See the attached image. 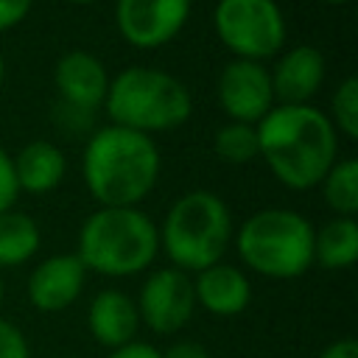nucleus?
Listing matches in <instances>:
<instances>
[{
  "label": "nucleus",
  "mask_w": 358,
  "mask_h": 358,
  "mask_svg": "<svg viewBox=\"0 0 358 358\" xmlns=\"http://www.w3.org/2000/svg\"><path fill=\"white\" fill-rule=\"evenodd\" d=\"M238 255L257 274L294 280L313 263V227L291 210H260L241 227Z\"/></svg>",
  "instance_id": "nucleus-6"
},
{
  "label": "nucleus",
  "mask_w": 358,
  "mask_h": 358,
  "mask_svg": "<svg viewBox=\"0 0 358 358\" xmlns=\"http://www.w3.org/2000/svg\"><path fill=\"white\" fill-rule=\"evenodd\" d=\"M87 322H90V333L95 336V341L115 350V347L134 341L140 316H137V305L123 291L109 288L92 299Z\"/></svg>",
  "instance_id": "nucleus-15"
},
{
  "label": "nucleus",
  "mask_w": 358,
  "mask_h": 358,
  "mask_svg": "<svg viewBox=\"0 0 358 358\" xmlns=\"http://www.w3.org/2000/svg\"><path fill=\"white\" fill-rule=\"evenodd\" d=\"M17 193H20V187H17V176H14V162L0 148V213H8L11 210Z\"/></svg>",
  "instance_id": "nucleus-22"
},
{
  "label": "nucleus",
  "mask_w": 358,
  "mask_h": 358,
  "mask_svg": "<svg viewBox=\"0 0 358 358\" xmlns=\"http://www.w3.org/2000/svg\"><path fill=\"white\" fill-rule=\"evenodd\" d=\"M70 3H95V0H70Z\"/></svg>",
  "instance_id": "nucleus-30"
},
{
  "label": "nucleus",
  "mask_w": 358,
  "mask_h": 358,
  "mask_svg": "<svg viewBox=\"0 0 358 358\" xmlns=\"http://www.w3.org/2000/svg\"><path fill=\"white\" fill-rule=\"evenodd\" d=\"M232 235L227 204L210 190L182 196L165 215L162 246L179 271H204L221 263Z\"/></svg>",
  "instance_id": "nucleus-5"
},
{
  "label": "nucleus",
  "mask_w": 358,
  "mask_h": 358,
  "mask_svg": "<svg viewBox=\"0 0 358 358\" xmlns=\"http://www.w3.org/2000/svg\"><path fill=\"white\" fill-rule=\"evenodd\" d=\"M0 358H28L25 336L6 319H0Z\"/></svg>",
  "instance_id": "nucleus-23"
},
{
  "label": "nucleus",
  "mask_w": 358,
  "mask_h": 358,
  "mask_svg": "<svg viewBox=\"0 0 358 358\" xmlns=\"http://www.w3.org/2000/svg\"><path fill=\"white\" fill-rule=\"evenodd\" d=\"M313 260L324 268H347L358 260V224L352 218H333L313 235Z\"/></svg>",
  "instance_id": "nucleus-17"
},
{
  "label": "nucleus",
  "mask_w": 358,
  "mask_h": 358,
  "mask_svg": "<svg viewBox=\"0 0 358 358\" xmlns=\"http://www.w3.org/2000/svg\"><path fill=\"white\" fill-rule=\"evenodd\" d=\"M3 76H6V62H3V53H0V84H3Z\"/></svg>",
  "instance_id": "nucleus-28"
},
{
  "label": "nucleus",
  "mask_w": 358,
  "mask_h": 358,
  "mask_svg": "<svg viewBox=\"0 0 358 358\" xmlns=\"http://www.w3.org/2000/svg\"><path fill=\"white\" fill-rule=\"evenodd\" d=\"M0 302H3V280H0Z\"/></svg>",
  "instance_id": "nucleus-31"
},
{
  "label": "nucleus",
  "mask_w": 358,
  "mask_h": 358,
  "mask_svg": "<svg viewBox=\"0 0 358 358\" xmlns=\"http://www.w3.org/2000/svg\"><path fill=\"white\" fill-rule=\"evenodd\" d=\"M193 294H196V302H201V308H207L210 313L235 316L249 305L252 288L241 268L215 263V266L199 271V277L193 282Z\"/></svg>",
  "instance_id": "nucleus-14"
},
{
  "label": "nucleus",
  "mask_w": 358,
  "mask_h": 358,
  "mask_svg": "<svg viewBox=\"0 0 358 358\" xmlns=\"http://www.w3.org/2000/svg\"><path fill=\"white\" fill-rule=\"evenodd\" d=\"M157 257V227L134 207H101L78 232L84 268L109 277L137 274Z\"/></svg>",
  "instance_id": "nucleus-3"
},
{
  "label": "nucleus",
  "mask_w": 358,
  "mask_h": 358,
  "mask_svg": "<svg viewBox=\"0 0 358 358\" xmlns=\"http://www.w3.org/2000/svg\"><path fill=\"white\" fill-rule=\"evenodd\" d=\"M322 182H324V201L341 218H352V213L358 210V162L355 159L333 162V168Z\"/></svg>",
  "instance_id": "nucleus-19"
},
{
  "label": "nucleus",
  "mask_w": 358,
  "mask_h": 358,
  "mask_svg": "<svg viewBox=\"0 0 358 358\" xmlns=\"http://www.w3.org/2000/svg\"><path fill=\"white\" fill-rule=\"evenodd\" d=\"M322 78L324 56L310 45H296L277 62L271 76V92L282 103L299 106L308 103V98H313V92L322 87Z\"/></svg>",
  "instance_id": "nucleus-13"
},
{
  "label": "nucleus",
  "mask_w": 358,
  "mask_h": 358,
  "mask_svg": "<svg viewBox=\"0 0 358 358\" xmlns=\"http://www.w3.org/2000/svg\"><path fill=\"white\" fill-rule=\"evenodd\" d=\"M109 358H159V350L145 341H129L123 347H115Z\"/></svg>",
  "instance_id": "nucleus-25"
},
{
  "label": "nucleus",
  "mask_w": 358,
  "mask_h": 358,
  "mask_svg": "<svg viewBox=\"0 0 358 358\" xmlns=\"http://www.w3.org/2000/svg\"><path fill=\"white\" fill-rule=\"evenodd\" d=\"M213 22L221 42L246 62L266 59L285 42V20L274 0H221Z\"/></svg>",
  "instance_id": "nucleus-7"
},
{
  "label": "nucleus",
  "mask_w": 358,
  "mask_h": 358,
  "mask_svg": "<svg viewBox=\"0 0 358 358\" xmlns=\"http://www.w3.org/2000/svg\"><path fill=\"white\" fill-rule=\"evenodd\" d=\"M159 358H210V355L196 341H179V344L168 347V352H159Z\"/></svg>",
  "instance_id": "nucleus-26"
},
{
  "label": "nucleus",
  "mask_w": 358,
  "mask_h": 358,
  "mask_svg": "<svg viewBox=\"0 0 358 358\" xmlns=\"http://www.w3.org/2000/svg\"><path fill=\"white\" fill-rule=\"evenodd\" d=\"M84 263L78 255H53L42 260L28 277V299L36 310L56 313L73 305L84 288Z\"/></svg>",
  "instance_id": "nucleus-12"
},
{
  "label": "nucleus",
  "mask_w": 358,
  "mask_h": 358,
  "mask_svg": "<svg viewBox=\"0 0 358 358\" xmlns=\"http://www.w3.org/2000/svg\"><path fill=\"white\" fill-rule=\"evenodd\" d=\"M190 0H117L115 17L126 42L134 48H159L187 22Z\"/></svg>",
  "instance_id": "nucleus-9"
},
{
  "label": "nucleus",
  "mask_w": 358,
  "mask_h": 358,
  "mask_svg": "<svg viewBox=\"0 0 358 358\" xmlns=\"http://www.w3.org/2000/svg\"><path fill=\"white\" fill-rule=\"evenodd\" d=\"M333 115H336V126L347 134V137H358V78H344L333 95Z\"/></svg>",
  "instance_id": "nucleus-21"
},
{
  "label": "nucleus",
  "mask_w": 358,
  "mask_h": 358,
  "mask_svg": "<svg viewBox=\"0 0 358 358\" xmlns=\"http://www.w3.org/2000/svg\"><path fill=\"white\" fill-rule=\"evenodd\" d=\"M215 154L227 162H249L260 154V143H257V131L249 123H229L221 126L215 131Z\"/></svg>",
  "instance_id": "nucleus-20"
},
{
  "label": "nucleus",
  "mask_w": 358,
  "mask_h": 358,
  "mask_svg": "<svg viewBox=\"0 0 358 358\" xmlns=\"http://www.w3.org/2000/svg\"><path fill=\"white\" fill-rule=\"evenodd\" d=\"M159 151L148 134L106 126L84 148V182L103 207H134L154 187Z\"/></svg>",
  "instance_id": "nucleus-2"
},
{
  "label": "nucleus",
  "mask_w": 358,
  "mask_h": 358,
  "mask_svg": "<svg viewBox=\"0 0 358 358\" xmlns=\"http://www.w3.org/2000/svg\"><path fill=\"white\" fill-rule=\"evenodd\" d=\"M28 8H31V0H0V31H8L17 22H22Z\"/></svg>",
  "instance_id": "nucleus-24"
},
{
  "label": "nucleus",
  "mask_w": 358,
  "mask_h": 358,
  "mask_svg": "<svg viewBox=\"0 0 358 358\" xmlns=\"http://www.w3.org/2000/svg\"><path fill=\"white\" fill-rule=\"evenodd\" d=\"M218 101L235 123H260L274 101L268 70L246 59L229 62L218 78Z\"/></svg>",
  "instance_id": "nucleus-10"
},
{
  "label": "nucleus",
  "mask_w": 358,
  "mask_h": 358,
  "mask_svg": "<svg viewBox=\"0 0 358 358\" xmlns=\"http://www.w3.org/2000/svg\"><path fill=\"white\" fill-rule=\"evenodd\" d=\"M11 162H14L17 187L28 193H48L64 176V154L53 143H45V140L28 143Z\"/></svg>",
  "instance_id": "nucleus-16"
},
{
  "label": "nucleus",
  "mask_w": 358,
  "mask_h": 358,
  "mask_svg": "<svg viewBox=\"0 0 358 358\" xmlns=\"http://www.w3.org/2000/svg\"><path fill=\"white\" fill-rule=\"evenodd\" d=\"M319 3H330V6H341V3H350V0H319Z\"/></svg>",
  "instance_id": "nucleus-29"
},
{
  "label": "nucleus",
  "mask_w": 358,
  "mask_h": 358,
  "mask_svg": "<svg viewBox=\"0 0 358 358\" xmlns=\"http://www.w3.org/2000/svg\"><path fill=\"white\" fill-rule=\"evenodd\" d=\"M106 112L115 126L148 134L185 123L190 117V92L187 87L151 67L123 70L106 90Z\"/></svg>",
  "instance_id": "nucleus-4"
},
{
  "label": "nucleus",
  "mask_w": 358,
  "mask_h": 358,
  "mask_svg": "<svg viewBox=\"0 0 358 358\" xmlns=\"http://www.w3.org/2000/svg\"><path fill=\"white\" fill-rule=\"evenodd\" d=\"M53 78H56V90H59L64 106L73 112L90 115V117H92V109H98L103 103L106 90H109V78H106L103 64L84 50L64 53L56 62Z\"/></svg>",
  "instance_id": "nucleus-11"
},
{
  "label": "nucleus",
  "mask_w": 358,
  "mask_h": 358,
  "mask_svg": "<svg viewBox=\"0 0 358 358\" xmlns=\"http://www.w3.org/2000/svg\"><path fill=\"white\" fill-rule=\"evenodd\" d=\"M196 308L193 280L179 268H157L140 288L137 316L154 333H176L182 330Z\"/></svg>",
  "instance_id": "nucleus-8"
},
{
  "label": "nucleus",
  "mask_w": 358,
  "mask_h": 358,
  "mask_svg": "<svg viewBox=\"0 0 358 358\" xmlns=\"http://www.w3.org/2000/svg\"><path fill=\"white\" fill-rule=\"evenodd\" d=\"M257 143L271 173L294 190L319 185L336 162V129L316 106H277L260 117Z\"/></svg>",
  "instance_id": "nucleus-1"
},
{
  "label": "nucleus",
  "mask_w": 358,
  "mask_h": 358,
  "mask_svg": "<svg viewBox=\"0 0 358 358\" xmlns=\"http://www.w3.org/2000/svg\"><path fill=\"white\" fill-rule=\"evenodd\" d=\"M39 249V227L25 213H0V266H20Z\"/></svg>",
  "instance_id": "nucleus-18"
},
{
  "label": "nucleus",
  "mask_w": 358,
  "mask_h": 358,
  "mask_svg": "<svg viewBox=\"0 0 358 358\" xmlns=\"http://www.w3.org/2000/svg\"><path fill=\"white\" fill-rule=\"evenodd\" d=\"M319 358H358V341L355 338H338L322 350Z\"/></svg>",
  "instance_id": "nucleus-27"
}]
</instances>
